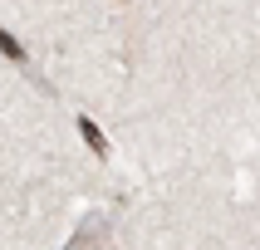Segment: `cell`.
Wrapping results in <instances>:
<instances>
[{
    "mask_svg": "<svg viewBox=\"0 0 260 250\" xmlns=\"http://www.w3.org/2000/svg\"><path fill=\"white\" fill-rule=\"evenodd\" d=\"M0 54H5V59H15V64H29V59H25V49H20V40H15L10 29H0Z\"/></svg>",
    "mask_w": 260,
    "mask_h": 250,
    "instance_id": "3",
    "label": "cell"
},
{
    "mask_svg": "<svg viewBox=\"0 0 260 250\" xmlns=\"http://www.w3.org/2000/svg\"><path fill=\"white\" fill-rule=\"evenodd\" d=\"M64 250H108V221L99 216H88L84 226H79V235H74Z\"/></svg>",
    "mask_w": 260,
    "mask_h": 250,
    "instance_id": "1",
    "label": "cell"
},
{
    "mask_svg": "<svg viewBox=\"0 0 260 250\" xmlns=\"http://www.w3.org/2000/svg\"><path fill=\"white\" fill-rule=\"evenodd\" d=\"M79 132H84V142L93 147L99 157H103V152H108V137H103V132H99V123H93V118H79Z\"/></svg>",
    "mask_w": 260,
    "mask_h": 250,
    "instance_id": "2",
    "label": "cell"
}]
</instances>
